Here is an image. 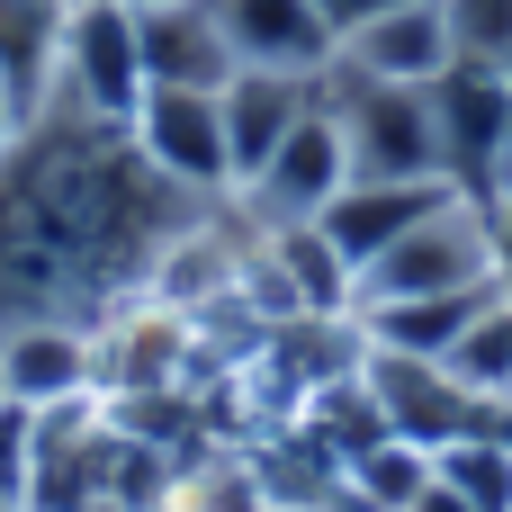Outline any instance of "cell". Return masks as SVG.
Masks as SVG:
<instances>
[{
  "mask_svg": "<svg viewBox=\"0 0 512 512\" xmlns=\"http://www.w3.org/2000/svg\"><path fill=\"white\" fill-rule=\"evenodd\" d=\"M360 387L387 423V441H414V450H450L468 432L495 423L486 396H468L450 378V360H405V351H360Z\"/></svg>",
  "mask_w": 512,
  "mask_h": 512,
  "instance_id": "cell-7",
  "label": "cell"
},
{
  "mask_svg": "<svg viewBox=\"0 0 512 512\" xmlns=\"http://www.w3.org/2000/svg\"><path fill=\"white\" fill-rule=\"evenodd\" d=\"M126 9H135V18H144V9H180V0H126Z\"/></svg>",
  "mask_w": 512,
  "mask_h": 512,
  "instance_id": "cell-24",
  "label": "cell"
},
{
  "mask_svg": "<svg viewBox=\"0 0 512 512\" xmlns=\"http://www.w3.org/2000/svg\"><path fill=\"white\" fill-rule=\"evenodd\" d=\"M0 387H9L18 405H36V414L90 405V396H99V333H90V324H63V315L9 324V333H0Z\"/></svg>",
  "mask_w": 512,
  "mask_h": 512,
  "instance_id": "cell-9",
  "label": "cell"
},
{
  "mask_svg": "<svg viewBox=\"0 0 512 512\" xmlns=\"http://www.w3.org/2000/svg\"><path fill=\"white\" fill-rule=\"evenodd\" d=\"M450 288H495V225L468 198H450L441 216H423L405 243H387L369 270H360V297L351 306H378V297H450Z\"/></svg>",
  "mask_w": 512,
  "mask_h": 512,
  "instance_id": "cell-4",
  "label": "cell"
},
{
  "mask_svg": "<svg viewBox=\"0 0 512 512\" xmlns=\"http://www.w3.org/2000/svg\"><path fill=\"white\" fill-rule=\"evenodd\" d=\"M207 9L225 27L234 63H252V72H333V54H342L324 0H207Z\"/></svg>",
  "mask_w": 512,
  "mask_h": 512,
  "instance_id": "cell-11",
  "label": "cell"
},
{
  "mask_svg": "<svg viewBox=\"0 0 512 512\" xmlns=\"http://www.w3.org/2000/svg\"><path fill=\"white\" fill-rule=\"evenodd\" d=\"M126 135H135V153H144L171 189H189V198H207V207L234 198L225 99H216V90H144V108L126 117Z\"/></svg>",
  "mask_w": 512,
  "mask_h": 512,
  "instance_id": "cell-6",
  "label": "cell"
},
{
  "mask_svg": "<svg viewBox=\"0 0 512 512\" xmlns=\"http://www.w3.org/2000/svg\"><path fill=\"white\" fill-rule=\"evenodd\" d=\"M432 486H450L459 504H477V512H512V450L495 432H468V441L432 450Z\"/></svg>",
  "mask_w": 512,
  "mask_h": 512,
  "instance_id": "cell-17",
  "label": "cell"
},
{
  "mask_svg": "<svg viewBox=\"0 0 512 512\" xmlns=\"http://www.w3.org/2000/svg\"><path fill=\"white\" fill-rule=\"evenodd\" d=\"M0 396H9V387H0Z\"/></svg>",
  "mask_w": 512,
  "mask_h": 512,
  "instance_id": "cell-26",
  "label": "cell"
},
{
  "mask_svg": "<svg viewBox=\"0 0 512 512\" xmlns=\"http://www.w3.org/2000/svg\"><path fill=\"white\" fill-rule=\"evenodd\" d=\"M432 117H441V153L459 189H486L495 162L512 153V72L504 63H450L432 81Z\"/></svg>",
  "mask_w": 512,
  "mask_h": 512,
  "instance_id": "cell-8",
  "label": "cell"
},
{
  "mask_svg": "<svg viewBox=\"0 0 512 512\" xmlns=\"http://www.w3.org/2000/svg\"><path fill=\"white\" fill-rule=\"evenodd\" d=\"M324 108L342 117V144H351V180H450V153H441V117H432V90H405V81H369L351 63L324 72Z\"/></svg>",
  "mask_w": 512,
  "mask_h": 512,
  "instance_id": "cell-2",
  "label": "cell"
},
{
  "mask_svg": "<svg viewBox=\"0 0 512 512\" xmlns=\"http://www.w3.org/2000/svg\"><path fill=\"white\" fill-rule=\"evenodd\" d=\"M315 90H324V72H234L216 99H225V153H234V189L279 153V135L315 108Z\"/></svg>",
  "mask_w": 512,
  "mask_h": 512,
  "instance_id": "cell-14",
  "label": "cell"
},
{
  "mask_svg": "<svg viewBox=\"0 0 512 512\" xmlns=\"http://www.w3.org/2000/svg\"><path fill=\"white\" fill-rule=\"evenodd\" d=\"M63 18H72V0H0V81L27 99V117H36L45 90H54Z\"/></svg>",
  "mask_w": 512,
  "mask_h": 512,
  "instance_id": "cell-16",
  "label": "cell"
},
{
  "mask_svg": "<svg viewBox=\"0 0 512 512\" xmlns=\"http://www.w3.org/2000/svg\"><path fill=\"white\" fill-rule=\"evenodd\" d=\"M351 189V144H342V117L324 108V90H315V108L279 135V153L234 189V207L252 216V225H315L333 198Z\"/></svg>",
  "mask_w": 512,
  "mask_h": 512,
  "instance_id": "cell-5",
  "label": "cell"
},
{
  "mask_svg": "<svg viewBox=\"0 0 512 512\" xmlns=\"http://www.w3.org/2000/svg\"><path fill=\"white\" fill-rule=\"evenodd\" d=\"M0 512H27V495H0Z\"/></svg>",
  "mask_w": 512,
  "mask_h": 512,
  "instance_id": "cell-25",
  "label": "cell"
},
{
  "mask_svg": "<svg viewBox=\"0 0 512 512\" xmlns=\"http://www.w3.org/2000/svg\"><path fill=\"white\" fill-rule=\"evenodd\" d=\"M36 459H45V414L18 405V396H0V495H27Z\"/></svg>",
  "mask_w": 512,
  "mask_h": 512,
  "instance_id": "cell-20",
  "label": "cell"
},
{
  "mask_svg": "<svg viewBox=\"0 0 512 512\" xmlns=\"http://www.w3.org/2000/svg\"><path fill=\"white\" fill-rule=\"evenodd\" d=\"M414 512H477V504H459L450 486H423V504H414Z\"/></svg>",
  "mask_w": 512,
  "mask_h": 512,
  "instance_id": "cell-22",
  "label": "cell"
},
{
  "mask_svg": "<svg viewBox=\"0 0 512 512\" xmlns=\"http://www.w3.org/2000/svg\"><path fill=\"white\" fill-rule=\"evenodd\" d=\"M486 432H495V441L512 450V396H495V423H486Z\"/></svg>",
  "mask_w": 512,
  "mask_h": 512,
  "instance_id": "cell-23",
  "label": "cell"
},
{
  "mask_svg": "<svg viewBox=\"0 0 512 512\" xmlns=\"http://www.w3.org/2000/svg\"><path fill=\"white\" fill-rule=\"evenodd\" d=\"M486 306H495V288H450V297H378V306H351V324H360V342H369V351L450 360Z\"/></svg>",
  "mask_w": 512,
  "mask_h": 512,
  "instance_id": "cell-15",
  "label": "cell"
},
{
  "mask_svg": "<svg viewBox=\"0 0 512 512\" xmlns=\"http://www.w3.org/2000/svg\"><path fill=\"white\" fill-rule=\"evenodd\" d=\"M333 63H351V72H369V81L432 90V81L459 63V45H450V0H387L378 18H360V27L342 36Z\"/></svg>",
  "mask_w": 512,
  "mask_h": 512,
  "instance_id": "cell-10",
  "label": "cell"
},
{
  "mask_svg": "<svg viewBox=\"0 0 512 512\" xmlns=\"http://www.w3.org/2000/svg\"><path fill=\"white\" fill-rule=\"evenodd\" d=\"M450 198H468V189H459V180H351L315 225L333 234V252H342L351 270H369L387 243H405V234H414L423 216H441Z\"/></svg>",
  "mask_w": 512,
  "mask_h": 512,
  "instance_id": "cell-12",
  "label": "cell"
},
{
  "mask_svg": "<svg viewBox=\"0 0 512 512\" xmlns=\"http://www.w3.org/2000/svg\"><path fill=\"white\" fill-rule=\"evenodd\" d=\"M450 45H459V63L512 72V0H450Z\"/></svg>",
  "mask_w": 512,
  "mask_h": 512,
  "instance_id": "cell-19",
  "label": "cell"
},
{
  "mask_svg": "<svg viewBox=\"0 0 512 512\" xmlns=\"http://www.w3.org/2000/svg\"><path fill=\"white\" fill-rule=\"evenodd\" d=\"M18 135H27V99H18V90H9V81H0V153H9V144H18Z\"/></svg>",
  "mask_w": 512,
  "mask_h": 512,
  "instance_id": "cell-21",
  "label": "cell"
},
{
  "mask_svg": "<svg viewBox=\"0 0 512 512\" xmlns=\"http://www.w3.org/2000/svg\"><path fill=\"white\" fill-rule=\"evenodd\" d=\"M450 378H459L468 396H486V405H495V396H512V306H504V297L468 324V342L450 351Z\"/></svg>",
  "mask_w": 512,
  "mask_h": 512,
  "instance_id": "cell-18",
  "label": "cell"
},
{
  "mask_svg": "<svg viewBox=\"0 0 512 512\" xmlns=\"http://www.w3.org/2000/svg\"><path fill=\"white\" fill-rule=\"evenodd\" d=\"M135 45H144V81H153V90H225V81L243 72L207 0L144 9V18H135Z\"/></svg>",
  "mask_w": 512,
  "mask_h": 512,
  "instance_id": "cell-13",
  "label": "cell"
},
{
  "mask_svg": "<svg viewBox=\"0 0 512 512\" xmlns=\"http://www.w3.org/2000/svg\"><path fill=\"white\" fill-rule=\"evenodd\" d=\"M207 216V198L171 189L126 126L36 108L0 153V333L9 324H108L153 288L162 243Z\"/></svg>",
  "mask_w": 512,
  "mask_h": 512,
  "instance_id": "cell-1",
  "label": "cell"
},
{
  "mask_svg": "<svg viewBox=\"0 0 512 512\" xmlns=\"http://www.w3.org/2000/svg\"><path fill=\"white\" fill-rule=\"evenodd\" d=\"M144 90H153V81H144V45H135V9H126V0H72L45 108H72V117H99V126H126V117L144 108Z\"/></svg>",
  "mask_w": 512,
  "mask_h": 512,
  "instance_id": "cell-3",
  "label": "cell"
}]
</instances>
